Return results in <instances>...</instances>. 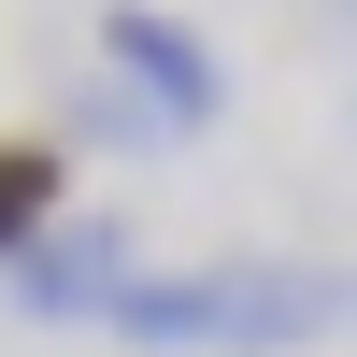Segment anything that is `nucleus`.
<instances>
[{
	"mask_svg": "<svg viewBox=\"0 0 357 357\" xmlns=\"http://www.w3.org/2000/svg\"><path fill=\"white\" fill-rule=\"evenodd\" d=\"M100 329L158 343V357H286V343L357 329V272H314V257H200V272H143Z\"/></svg>",
	"mask_w": 357,
	"mask_h": 357,
	"instance_id": "f257e3e1",
	"label": "nucleus"
},
{
	"mask_svg": "<svg viewBox=\"0 0 357 357\" xmlns=\"http://www.w3.org/2000/svg\"><path fill=\"white\" fill-rule=\"evenodd\" d=\"M129 286H143L129 215H57L29 257H0V301H15V314H43V329H100Z\"/></svg>",
	"mask_w": 357,
	"mask_h": 357,
	"instance_id": "f03ea898",
	"label": "nucleus"
},
{
	"mask_svg": "<svg viewBox=\"0 0 357 357\" xmlns=\"http://www.w3.org/2000/svg\"><path fill=\"white\" fill-rule=\"evenodd\" d=\"M100 72L129 86V100L158 114L172 143H200V129L229 114V72H215V43H200L186 15H158V0H114V15H100Z\"/></svg>",
	"mask_w": 357,
	"mask_h": 357,
	"instance_id": "7ed1b4c3",
	"label": "nucleus"
},
{
	"mask_svg": "<svg viewBox=\"0 0 357 357\" xmlns=\"http://www.w3.org/2000/svg\"><path fill=\"white\" fill-rule=\"evenodd\" d=\"M57 200H72V143L57 129H29V143H0V257H29L57 229Z\"/></svg>",
	"mask_w": 357,
	"mask_h": 357,
	"instance_id": "20e7f679",
	"label": "nucleus"
},
{
	"mask_svg": "<svg viewBox=\"0 0 357 357\" xmlns=\"http://www.w3.org/2000/svg\"><path fill=\"white\" fill-rule=\"evenodd\" d=\"M72 143H114V158H158L172 129H158V114H143L129 86H114V72H86V86H72Z\"/></svg>",
	"mask_w": 357,
	"mask_h": 357,
	"instance_id": "39448f33",
	"label": "nucleus"
}]
</instances>
